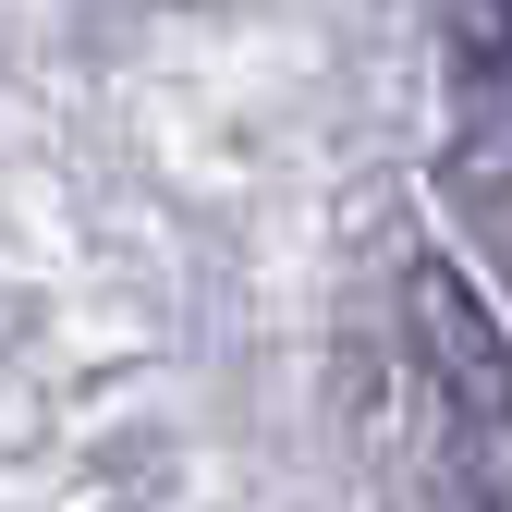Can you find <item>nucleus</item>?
<instances>
[{
	"mask_svg": "<svg viewBox=\"0 0 512 512\" xmlns=\"http://www.w3.org/2000/svg\"><path fill=\"white\" fill-rule=\"evenodd\" d=\"M403 317H415V366H427L439 415H452L464 439H512V330L488 317V293L452 269V256H415Z\"/></svg>",
	"mask_w": 512,
	"mask_h": 512,
	"instance_id": "nucleus-1",
	"label": "nucleus"
},
{
	"mask_svg": "<svg viewBox=\"0 0 512 512\" xmlns=\"http://www.w3.org/2000/svg\"><path fill=\"white\" fill-rule=\"evenodd\" d=\"M464 13H500V0H464Z\"/></svg>",
	"mask_w": 512,
	"mask_h": 512,
	"instance_id": "nucleus-2",
	"label": "nucleus"
}]
</instances>
